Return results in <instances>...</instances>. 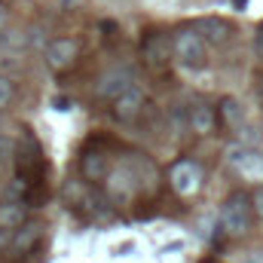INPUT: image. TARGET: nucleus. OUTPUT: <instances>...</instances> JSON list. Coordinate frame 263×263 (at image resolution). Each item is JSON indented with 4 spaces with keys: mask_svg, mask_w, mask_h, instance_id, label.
<instances>
[{
    "mask_svg": "<svg viewBox=\"0 0 263 263\" xmlns=\"http://www.w3.org/2000/svg\"><path fill=\"white\" fill-rule=\"evenodd\" d=\"M251 196L248 193H230L220 205V230L230 236H242L251 227Z\"/></svg>",
    "mask_w": 263,
    "mask_h": 263,
    "instance_id": "f257e3e1",
    "label": "nucleus"
},
{
    "mask_svg": "<svg viewBox=\"0 0 263 263\" xmlns=\"http://www.w3.org/2000/svg\"><path fill=\"white\" fill-rule=\"evenodd\" d=\"M172 40H175V59L184 67H202L205 65L208 46H205V37L199 34L196 28H181Z\"/></svg>",
    "mask_w": 263,
    "mask_h": 263,
    "instance_id": "f03ea898",
    "label": "nucleus"
},
{
    "mask_svg": "<svg viewBox=\"0 0 263 263\" xmlns=\"http://www.w3.org/2000/svg\"><path fill=\"white\" fill-rule=\"evenodd\" d=\"M15 165H18V178L25 184H34L40 181L43 175V156H40V144L31 132L22 135V144H18V156H15Z\"/></svg>",
    "mask_w": 263,
    "mask_h": 263,
    "instance_id": "7ed1b4c3",
    "label": "nucleus"
},
{
    "mask_svg": "<svg viewBox=\"0 0 263 263\" xmlns=\"http://www.w3.org/2000/svg\"><path fill=\"white\" fill-rule=\"evenodd\" d=\"M104 193L114 205H126L129 199H135L141 190H138V181L132 175V168L126 162H120L117 168H110V175L104 178Z\"/></svg>",
    "mask_w": 263,
    "mask_h": 263,
    "instance_id": "20e7f679",
    "label": "nucleus"
},
{
    "mask_svg": "<svg viewBox=\"0 0 263 263\" xmlns=\"http://www.w3.org/2000/svg\"><path fill=\"white\" fill-rule=\"evenodd\" d=\"M172 55H175V40L168 34H162V31L144 34V40H141V59L150 67H165Z\"/></svg>",
    "mask_w": 263,
    "mask_h": 263,
    "instance_id": "39448f33",
    "label": "nucleus"
},
{
    "mask_svg": "<svg viewBox=\"0 0 263 263\" xmlns=\"http://www.w3.org/2000/svg\"><path fill=\"white\" fill-rule=\"evenodd\" d=\"M168 181H172V190L178 196H193L202 184V168L193 159H178L168 172Z\"/></svg>",
    "mask_w": 263,
    "mask_h": 263,
    "instance_id": "423d86ee",
    "label": "nucleus"
},
{
    "mask_svg": "<svg viewBox=\"0 0 263 263\" xmlns=\"http://www.w3.org/2000/svg\"><path fill=\"white\" fill-rule=\"evenodd\" d=\"M227 159H230V165H233L242 178H248V181H263V153L260 150H254V147H230V150H227Z\"/></svg>",
    "mask_w": 263,
    "mask_h": 263,
    "instance_id": "0eeeda50",
    "label": "nucleus"
},
{
    "mask_svg": "<svg viewBox=\"0 0 263 263\" xmlns=\"http://www.w3.org/2000/svg\"><path fill=\"white\" fill-rule=\"evenodd\" d=\"M132 83H135V77H132V67H110L101 80H98V86H95V95L101 98V101H114L120 92H126Z\"/></svg>",
    "mask_w": 263,
    "mask_h": 263,
    "instance_id": "6e6552de",
    "label": "nucleus"
},
{
    "mask_svg": "<svg viewBox=\"0 0 263 263\" xmlns=\"http://www.w3.org/2000/svg\"><path fill=\"white\" fill-rule=\"evenodd\" d=\"M141 110H144V92H141V86H135V83H132L126 92H120V95L114 98V117H117L120 123H132Z\"/></svg>",
    "mask_w": 263,
    "mask_h": 263,
    "instance_id": "1a4fd4ad",
    "label": "nucleus"
},
{
    "mask_svg": "<svg viewBox=\"0 0 263 263\" xmlns=\"http://www.w3.org/2000/svg\"><path fill=\"white\" fill-rule=\"evenodd\" d=\"M126 165L132 168V175H135V181H138V190L144 193H150V190H156V181H159V172H156V165L147 159V156H141V153H132L123 159Z\"/></svg>",
    "mask_w": 263,
    "mask_h": 263,
    "instance_id": "9d476101",
    "label": "nucleus"
},
{
    "mask_svg": "<svg viewBox=\"0 0 263 263\" xmlns=\"http://www.w3.org/2000/svg\"><path fill=\"white\" fill-rule=\"evenodd\" d=\"M77 52H80V43L73 37H62V40H52L49 49H46V62L52 70H65L77 62Z\"/></svg>",
    "mask_w": 263,
    "mask_h": 263,
    "instance_id": "9b49d317",
    "label": "nucleus"
},
{
    "mask_svg": "<svg viewBox=\"0 0 263 263\" xmlns=\"http://www.w3.org/2000/svg\"><path fill=\"white\" fill-rule=\"evenodd\" d=\"M80 172H83L86 181H104V178L110 175V159H107V153H101V150H86L83 159H80Z\"/></svg>",
    "mask_w": 263,
    "mask_h": 263,
    "instance_id": "f8f14e48",
    "label": "nucleus"
},
{
    "mask_svg": "<svg viewBox=\"0 0 263 263\" xmlns=\"http://www.w3.org/2000/svg\"><path fill=\"white\" fill-rule=\"evenodd\" d=\"M43 223L40 220H28V223H22V230H12V251H18V254H25V251H31L40 239H43Z\"/></svg>",
    "mask_w": 263,
    "mask_h": 263,
    "instance_id": "ddd939ff",
    "label": "nucleus"
},
{
    "mask_svg": "<svg viewBox=\"0 0 263 263\" xmlns=\"http://www.w3.org/2000/svg\"><path fill=\"white\" fill-rule=\"evenodd\" d=\"M193 28H196L205 40H211V43H223V40L230 37V25H227L223 18H214V15H208V18H199Z\"/></svg>",
    "mask_w": 263,
    "mask_h": 263,
    "instance_id": "4468645a",
    "label": "nucleus"
},
{
    "mask_svg": "<svg viewBox=\"0 0 263 263\" xmlns=\"http://www.w3.org/2000/svg\"><path fill=\"white\" fill-rule=\"evenodd\" d=\"M187 123H190V129L196 132V135H211V132H214V123H217V117H214V110H211L208 104H196V107H190Z\"/></svg>",
    "mask_w": 263,
    "mask_h": 263,
    "instance_id": "2eb2a0df",
    "label": "nucleus"
},
{
    "mask_svg": "<svg viewBox=\"0 0 263 263\" xmlns=\"http://www.w3.org/2000/svg\"><path fill=\"white\" fill-rule=\"evenodd\" d=\"M25 223V202H0V230H18Z\"/></svg>",
    "mask_w": 263,
    "mask_h": 263,
    "instance_id": "dca6fc26",
    "label": "nucleus"
},
{
    "mask_svg": "<svg viewBox=\"0 0 263 263\" xmlns=\"http://www.w3.org/2000/svg\"><path fill=\"white\" fill-rule=\"evenodd\" d=\"M220 117H223V123L230 129H242V123H245V110H242V104L236 98H223L220 101Z\"/></svg>",
    "mask_w": 263,
    "mask_h": 263,
    "instance_id": "f3484780",
    "label": "nucleus"
},
{
    "mask_svg": "<svg viewBox=\"0 0 263 263\" xmlns=\"http://www.w3.org/2000/svg\"><path fill=\"white\" fill-rule=\"evenodd\" d=\"M12 95H15V89H12V80H6V77H0V110L12 101Z\"/></svg>",
    "mask_w": 263,
    "mask_h": 263,
    "instance_id": "a211bd4d",
    "label": "nucleus"
},
{
    "mask_svg": "<svg viewBox=\"0 0 263 263\" xmlns=\"http://www.w3.org/2000/svg\"><path fill=\"white\" fill-rule=\"evenodd\" d=\"M12 150H15V144H12L6 135H0V162H6V159L12 156Z\"/></svg>",
    "mask_w": 263,
    "mask_h": 263,
    "instance_id": "6ab92c4d",
    "label": "nucleus"
},
{
    "mask_svg": "<svg viewBox=\"0 0 263 263\" xmlns=\"http://www.w3.org/2000/svg\"><path fill=\"white\" fill-rule=\"evenodd\" d=\"M251 205H254V211H257V214L263 217V187H257V190H254V196H251Z\"/></svg>",
    "mask_w": 263,
    "mask_h": 263,
    "instance_id": "aec40b11",
    "label": "nucleus"
},
{
    "mask_svg": "<svg viewBox=\"0 0 263 263\" xmlns=\"http://www.w3.org/2000/svg\"><path fill=\"white\" fill-rule=\"evenodd\" d=\"M242 263H263V251H248V254H242Z\"/></svg>",
    "mask_w": 263,
    "mask_h": 263,
    "instance_id": "412c9836",
    "label": "nucleus"
},
{
    "mask_svg": "<svg viewBox=\"0 0 263 263\" xmlns=\"http://www.w3.org/2000/svg\"><path fill=\"white\" fill-rule=\"evenodd\" d=\"M52 104H55V110H70V107H73V104H70L67 98H55Z\"/></svg>",
    "mask_w": 263,
    "mask_h": 263,
    "instance_id": "4be33fe9",
    "label": "nucleus"
},
{
    "mask_svg": "<svg viewBox=\"0 0 263 263\" xmlns=\"http://www.w3.org/2000/svg\"><path fill=\"white\" fill-rule=\"evenodd\" d=\"M9 242H12V233H9V230H0V248L9 245Z\"/></svg>",
    "mask_w": 263,
    "mask_h": 263,
    "instance_id": "5701e85b",
    "label": "nucleus"
},
{
    "mask_svg": "<svg viewBox=\"0 0 263 263\" xmlns=\"http://www.w3.org/2000/svg\"><path fill=\"white\" fill-rule=\"evenodd\" d=\"M233 6H236L239 12H245V6H248V0H233Z\"/></svg>",
    "mask_w": 263,
    "mask_h": 263,
    "instance_id": "b1692460",
    "label": "nucleus"
},
{
    "mask_svg": "<svg viewBox=\"0 0 263 263\" xmlns=\"http://www.w3.org/2000/svg\"><path fill=\"white\" fill-rule=\"evenodd\" d=\"M3 22H6V6L0 3V28H3Z\"/></svg>",
    "mask_w": 263,
    "mask_h": 263,
    "instance_id": "393cba45",
    "label": "nucleus"
},
{
    "mask_svg": "<svg viewBox=\"0 0 263 263\" xmlns=\"http://www.w3.org/2000/svg\"><path fill=\"white\" fill-rule=\"evenodd\" d=\"M260 92H263V83H260Z\"/></svg>",
    "mask_w": 263,
    "mask_h": 263,
    "instance_id": "a878e982",
    "label": "nucleus"
}]
</instances>
